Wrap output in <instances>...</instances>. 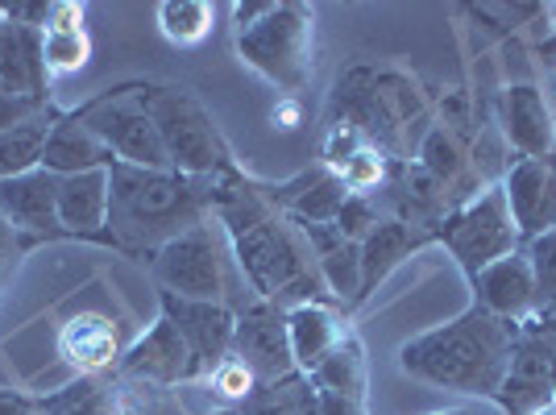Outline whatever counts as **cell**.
<instances>
[{
  "mask_svg": "<svg viewBox=\"0 0 556 415\" xmlns=\"http://www.w3.org/2000/svg\"><path fill=\"white\" fill-rule=\"evenodd\" d=\"M208 204L212 191H204V179L179 171H141L125 162L109 166V225L116 246L163 250L179 232L195 229Z\"/></svg>",
  "mask_w": 556,
  "mask_h": 415,
  "instance_id": "7a4b0ae2",
  "label": "cell"
},
{
  "mask_svg": "<svg viewBox=\"0 0 556 415\" xmlns=\"http://www.w3.org/2000/svg\"><path fill=\"white\" fill-rule=\"evenodd\" d=\"M345 337H349V324L332 303L316 300V303L287 307V341H291V357H295L300 374H312Z\"/></svg>",
  "mask_w": 556,
  "mask_h": 415,
  "instance_id": "e0dca14e",
  "label": "cell"
},
{
  "mask_svg": "<svg viewBox=\"0 0 556 415\" xmlns=\"http://www.w3.org/2000/svg\"><path fill=\"white\" fill-rule=\"evenodd\" d=\"M116 378L121 382H146V387H179V382L195 378V362H191V349L179 337V328L166 316H159L134 345L121 353Z\"/></svg>",
  "mask_w": 556,
  "mask_h": 415,
  "instance_id": "8fae6325",
  "label": "cell"
},
{
  "mask_svg": "<svg viewBox=\"0 0 556 415\" xmlns=\"http://www.w3.org/2000/svg\"><path fill=\"white\" fill-rule=\"evenodd\" d=\"M337 232L345 237V241H366L374 229H378V212H374V204L366 200V196H345V204H341V212H337Z\"/></svg>",
  "mask_w": 556,
  "mask_h": 415,
  "instance_id": "e575fe53",
  "label": "cell"
},
{
  "mask_svg": "<svg viewBox=\"0 0 556 415\" xmlns=\"http://www.w3.org/2000/svg\"><path fill=\"white\" fill-rule=\"evenodd\" d=\"M548 378H553V391H556V328H553V349H548Z\"/></svg>",
  "mask_w": 556,
  "mask_h": 415,
  "instance_id": "7bdbcfd3",
  "label": "cell"
},
{
  "mask_svg": "<svg viewBox=\"0 0 556 415\" xmlns=\"http://www.w3.org/2000/svg\"><path fill=\"white\" fill-rule=\"evenodd\" d=\"M357 150H362V146H357V129H353V125H332V134H328V141H325L328 171H341Z\"/></svg>",
  "mask_w": 556,
  "mask_h": 415,
  "instance_id": "d590c367",
  "label": "cell"
},
{
  "mask_svg": "<svg viewBox=\"0 0 556 415\" xmlns=\"http://www.w3.org/2000/svg\"><path fill=\"white\" fill-rule=\"evenodd\" d=\"M154 275L163 278V291H175L184 300L204 303H229L241 312L245 300L237 295V275L232 257L225 254V237L212 229V221H200L195 229L179 232L154 254Z\"/></svg>",
  "mask_w": 556,
  "mask_h": 415,
  "instance_id": "5b68a950",
  "label": "cell"
},
{
  "mask_svg": "<svg viewBox=\"0 0 556 415\" xmlns=\"http://www.w3.org/2000/svg\"><path fill=\"white\" fill-rule=\"evenodd\" d=\"M104 225H109V166L67 175L59 184V229L75 232V237L113 241V232H104Z\"/></svg>",
  "mask_w": 556,
  "mask_h": 415,
  "instance_id": "ac0fdd59",
  "label": "cell"
},
{
  "mask_svg": "<svg viewBox=\"0 0 556 415\" xmlns=\"http://www.w3.org/2000/svg\"><path fill=\"white\" fill-rule=\"evenodd\" d=\"M38 415H121V391L100 378H79L59 394L34 399Z\"/></svg>",
  "mask_w": 556,
  "mask_h": 415,
  "instance_id": "d4e9b609",
  "label": "cell"
},
{
  "mask_svg": "<svg viewBox=\"0 0 556 415\" xmlns=\"http://www.w3.org/2000/svg\"><path fill=\"white\" fill-rule=\"evenodd\" d=\"M528 262L535 278V312H556V225L528 241Z\"/></svg>",
  "mask_w": 556,
  "mask_h": 415,
  "instance_id": "f546056e",
  "label": "cell"
},
{
  "mask_svg": "<svg viewBox=\"0 0 556 415\" xmlns=\"http://www.w3.org/2000/svg\"><path fill=\"white\" fill-rule=\"evenodd\" d=\"M548 17H553V34H556V4H553V13H548Z\"/></svg>",
  "mask_w": 556,
  "mask_h": 415,
  "instance_id": "c3c4849f",
  "label": "cell"
},
{
  "mask_svg": "<svg viewBox=\"0 0 556 415\" xmlns=\"http://www.w3.org/2000/svg\"><path fill=\"white\" fill-rule=\"evenodd\" d=\"M208 415H245V412H241V407H212Z\"/></svg>",
  "mask_w": 556,
  "mask_h": 415,
  "instance_id": "ee69618b",
  "label": "cell"
},
{
  "mask_svg": "<svg viewBox=\"0 0 556 415\" xmlns=\"http://www.w3.org/2000/svg\"><path fill=\"white\" fill-rule=\"evenodd\" d=\"M494 403L507 415H540L544 407L556 403L553 378L548 374H515V369H507L503 387L494 391Z\"/></svg>",
  "mask_w": 556,
  "mask_h": 415,
  "instance_id": "4316f807",
  "label": "cell"
},
{
  "mask_svg": "<svg viewBox=\"0 0 556 415\" xmlns=\"http://www.w3.org/2000/svg\"><path fill=\"white\" fill-rule=\"evenodd\" d=\"M229 241H232V262L241 266L245 282L254 287V300H278L291 282L312 275L307 241L295 232V225L278 221L275 212L266 221H257L254 229L229 237Z\"/></svg>",
  "mask_w": 556,
  "mask_h": 415,
  "instance_id": "8992f818",
  "label": "cell"
},
{
  "mask_svg": "<svg viewBox=\"0 0 556 415\" xmlns=\"http://www.w3.org/2000/svg\"><path fill=\"white\" fill-rule=\"evenodd\" d=\"M34 113H42V96H0V134L29 121Z\"/></svg>",
  "mask_w": 556,
  "mask_h": 415,
  "instance_id": "8d00e7d4",
  "label": "cell"
},
{
  "mask_svg": "<svg viewBox=\"0 0 556 415\" xmlns=\"http://www.w3.org/2000/svg\"><path fill=\"white\" fill-rule=\"evenodd\" d=\"M212 22H216V9L204 0H163L159 4V25L170 42L179 47H195L208 38Z\"/></svg>",
  "mask_w": 556,
  "mask_h": 415,
  "instance_id": "484cf974",
  "label": "cell"
},
{
  "mask_svg": "<svg viewBox=\"0 0 556 415\" xmlns=\"http://www.w3.org/2000/svg\"><path fill=\"white\" fill-rule=\"evenodd\" d=\"M419 246V232L403 221H378V229L362 241V300L370 295L382 278L391 275L403 257Z\"/></svg>",
  "mask_w": 556,
  "mask_h": 415,
  "instance_id": "ffe728a7",
  "label": "cell"
},
{
  "mask_svg": "<svg viewBox=\"0 0 556 415\" xmlns=\"http://www.w3.org/2000/svg\"><path fill=\"white\" fill-rule=\"evenodd\" d=\"M432 415H473L469 407H453V412H432Z\"/></svg>",
  "mask_w": 556,
  "mask_h": 415,
  "instance_id": "bcb514c9",
  "label": "cell"
},
{
  "mask_svg": "<svg viewBox=\"0 0 556 415\" xmlns=\"http://www.w3.org/2000/svg\"><path fill=\"white\" fill-rule=\"evenodd\" d=\"M320 415H366V407L353 403V399H341V394L320 391Z\"/></svg>",
  "mask_w": 556,
  "mask_h": 415,
  "instance_id": "ab89813d",
  "label": "cell"
},
{
  "mask_svg": "<svg viewBox=\"0 0 556 415\" xmlns=\"http://www.w3.org/2000/svg\"><path fill=\"white\" fill-rule=\"evenodd\" d=\"M50 129H54V116L47 109L22 121V125H13V129H4L0 134V179H17V175L38 171Z\"/></svg>",
  "mask_w": 556,
  "mask_h": 415,
  "instance_id": "603a6c76",
  "label": "cell"
},
{
  "mask_svg": "<svg viewBox=\"0 0 556 415\" xmlns=\"http://www.w3.org/2000/svg\"><path fill=\"white\" fill-rule=\"evenodd\" d=\"M515 332H519L515 320H498L473 303L457 320L412 337L399 349V369L416 382L441 387V391L494 399L510 369Z\"/></svg>",
  "mask_w": 556,
  "mask_h": 415,
  "instance_id": "6da1fadb",
  "label": "cell"
},
{
  "mask_svg": "<svg viewBox=\"0 0 556 415\" xmlns=\"http://www.w3.org/2000/svg\"><path fill=\"white\" fill-rule=\"evenodd\" d=\"M307 378L316 382V391L341 394V399H353V403H366V349L357 341V332L349 328L345 341L332 349Z\"/></svg>",
  "mask_w": 556,
  "mask_h": 415,
  "instance_id": "44dd1931",
  "label": "cell"
},
{
  "mask_svg": "<svg viewBox=\"0 0 556 415\" xmlns=\"http://www.w3.org/2000/svg\"><path fill=\"white\" fill-rule=\"evenodd\" d=\"M163 303V316L191 349V362H195V378H208L212 369L220 366L232 353V328H237V312L229 303H204V300H184L175 291L159 295Z\"/></svg>",
  "mask_w": 556,
  "mask_h": 415,
  "instance_id": "30bf717a",
  "label": "cell"
},
{
  "mask_svg": "<svg viewBox=\"0 0 556 415\" xmlns=\"http://www.w3.org/2000/svg\"><path fill=\"white\" fill-rule=\"evenodd\" d=\"M47 29H84V4H75V0H59V4H50Z\"/></svg>",
  "mask_w": 556,
  "mask_h": 415,
  "instance_id": "74e56055",
  "label": "cell"
},
{
  "mask_svg": "<svg viewBox=\"0 0 556 415\" xmlns=\"http://www.w3.org/2000/svg\"><path fill=\"white\" fill-rule=\"evenodd\" d=\"M270 116H275V125H282V129H295V121H300V104H295V100H282Z\"/></svg>",
  "mask_w": 556,
  "mask_h": 415,
  "instance_id": "b9f144b4",
  "label": "cell"
},
{
  "mask_svg": "<svg viewBox=\"0 0 556 415\" xmlns=\"http://www.w3.org/2000/svg\"><path fill=\"white\" fill-rule=\"evenodd\" d=\"M92 59V42L84 29H42V63L47 75H71Z\"/></svg>",
  "mask_w": 556,
  "mask_h": 415,
  "instance_id": "f1b7e54d",
  "label": "cell"
},
{
  "mask_svg": "<svg viewBox=\"0 0 556 415\" xmlns=\"http://www.w3.org/2000/svg\"><path fill=\"white\" fill-rule=\"evenodd\" d=\"M17 254H22V246H17V229L0 216V282H4V275L13 271V262H17Z\"/></svg>",
  "mask_w": 556,
  "mask_h": 415,
  "instance_id": "f35d334b",
  "label": "cell"
},
{
  "mask_svg": "<svg viewBox=\"0 0 556 415\" xmlns=\"http://www.w3.org/2000/svg\"><path fill=\"white\" fill-rule=\"evenodd\" d=\"M503 191L523 246L556 225V159H515L503 175Z\"/></svg>",
  "mask_w": 556,
  "mask_h": 415,
  "instance_id": "7c38bea8",
  "label": "cell"
},
{
  "mask_svg": "<svg viewBox=\"0 0 556 415\" xmlns=\"http://www.w3.org/2000/svg\"><path fill=\"white\" fill-rule=\"evenodd\" d=\"M473 303L498 316V320H528L535 316V278H532V262L523 250L498 257L494 266H486L482 275L473 278Z\"/></svg>",
  "mask_w": 556,
  "mask_h": 415,
  "instance_id": "4fadbf2b",
  "label": "cell"
},
{
  "mask_svg": "<svg viewBox=\"0 0 556 415\" xmlns=\"http://www.w3.org/2000/svg\"><path fill=\"white\" fill-rule=\"evenodd\" d=\"M245 415H320V391L307 374H287L275 382H257V391L241 403Z\"/></svg>",
  "mask_w": 556,
  "mask_h": 415,
  "instance_id": "7402d4cb",
  "label": "cell"
},
{
  "mask_svg": "<svg viewBox=\"0 0 556 415\" xmlns=\"http://www.w3.org/2000/svg\"><path fill=\"white\" fill-rule=\"evenodd\" d=\"M232 357H241L257 374V382H275L295 374L291 341H287V312L270 300H250L237 312L232 328Z\"/></svg>",
  "mask_w": 556,
  "mask_h": 415,
  "instance_id": "9c48e42d",
  "label": "cell"
},
{
  "mask_svg": "<svg viewBox=\"0 0 556 415\" xmlns=\"http://www.w3.org/2000/svg\"><path fill=\"white\" fill-rule=\"evenodd\" d=\"M113 162H116L113 150L79 121V113L54 121V129H50V138H47V150H42V171L67 179V175L100 171V166H113Z\"/></svg>",
  "mask_w": 556,
  "mask_h": 415,
  "instance_id": "d6986e66",
  "label": "cell"
},
{
  "mask_svg": "<svg viewBox=\"0 0 556 415\" xmlns=\"http://www.w3.org/2000/svg\"><path fill=\"white\" fill-rule=\"evenodd\" d=\"M59 175L50 171H29L17 179H0V216L13 229L29 232H63L59 229Z\"/></svg>",
  "mask_w": 556,
  "mask_h": 415,
  "instance_id": "2e32d148",
  "label": "cell"
},
{
  "mask_svg": "<svg viewBox=\"0 0 556 415\" xmlns=\"http://www.w3.org/2000/svg\"><path fill=\"white\" fill-rule=\"evenodd\" d=\"M121 415H191L170 387H146V382H116Z\"/></svg>",
  "mask_w": 556,
  "mask_h": 415,
  "instance_id": "4dcf8cb0",
  "label": "cell"
},
{
  "mask_svg": "<svg viewBox=\"0 0 556 415\" xmlns=\"http://www.w3.org/2000/svg\"><path fill=\"white\" fill-rule=\"evenodd\" d=\"M320 262V278H325L328 295L341 303L362 300V246L357 241H341L337 250H328Z\"/></svg>",
  "mask_w": 556,
  "mask_h": 415,
  "instance_id": "83f0119b",
  "label": "cell"
},
{
  "mask_svg": "<svg viewBox=\"0 0 556 415\" xmlns=\"http://www.w3.org/2000/svg\"><path fill=\"white\" fill-rule=\"evenodd\" d=\"M503 129L523 159H556V125L548 96L535 84H515L503 96Z\"/></svg>",
  "mask_w": 556,
  "mask_h": 415,
  "instance_id": "5bb4252c",
  "label": "cell"
},
{
  "mask_svg": "<svg viewBox=\"0 0 556 415\" xmlns=\"http://www.w3.org/2000/svg\"><path fill=\"white\" fill-rule=\"evenodd\" d=\"M237 54L245 67L287 92H300L312 75V9L307 4H266L237 34Z\"/></svg>",
  "mask_w": 556,
  "mask_h": 415,
  "instance_id": "277c9868",
  "label": "cell"
},
{
  "mask_svg": "<svg viewBox=\"0 0 556 415\" xmlns=\"http://www.w3.org/2000/svg\"><path fill=\"white\" fill-rule=\"evenodd\" d=\"M208 391L216 394V399H225V407H241L250 394L257 391V374L241 357H225L220 366L208 374Z\"/></svg>",
  "mask_w": 556,
  "mask_h": 415,
  "instance_id": "1f68e13d",
  "label": "cell"
},
{
  "mask_svg": "<svg viewBox=\"0 0 556 415\" xmlns=\"http://www.w3.org/2000/svg\"><path fill=\"white\" fill-rule=\"evenodd\" d=\"M287 208L295 212L300 225H332L337 212L345 204V184L337 171H316V175H303L300 184L287 187Z\"/></svg>",
  "mask_w": 556,
  "mask_h": 415,
  "instance_id": "cb8c5ba5",
  "label": "cell"
},
{
  "mask_svg": "<svg viewBox=\"0 0 556 415\" xmlns=\"http://www.w3.org/2000/svg\"><path fill=\"white\" fill-rule=\"evenodd\" d=\"M79 121L92 129L96 138L113 150L116 162L125 166H141V171H170V159H166V146L154 129L150 113L141 109L138 92L125 96H104L88 104Z\"/></svg>",
  "mask_w": 556,
  "mask_h": 415,
  "instance_id": "ba28073f",
  "label": "cell"
},
{
  "mask_svg": "<svg viewBox=\"0 0 556 415\" xmlns=\"http://www.w3.org/2000/svg\"><path fill=\"white\" fill-rule=\"evenodd\" d=\"M59 353L79 378H100L109 366L121 362V332L100 312H79L59 328Z\"/></svg>",
  "mask_w": 556,
  "mask_h": 415,
  "instance_id": "9a60e30c",
  "label": "cell"
},
{
  "mask_svg": "<svg viewBox=\"0 0 556 415\" xmlns=\"http://www.w3.org/2000/svg\"><path fill=\"white\" fill-rule=\"evenodd\" d=\"M548 109H553V125H556V71H553V92H548Z\"/></svg>",
  "mask_w": 556,
  "mask_h": 415,
  "instance_id": "f6af8a7d",
  "label": "cell"
},
{
  "mask_svg": "<svg viewBox=\"0 0 556 415\" xmlns=\"http://www.w3.org/2000/svg\"><path fill=\"white\" fill-rule=\"evenodd\" d=\"M424 171L432 175V179H444V184H453L457 175L465 171V154H462V141L453 138L448 129H432L428 141H424Z\"/></svg>",
  "mask_w": 556,
  "mask_h": 415,
  "instance_id": "d6a6232c",
  "label": "cell"
},
{
  "mask_svg": "<svg viewBox=\"0 0 556 415\" xmlns=\"http://www.w3.org/2000/svg\"><path fill=\"white\" fill-rule=\"evenodd\" d=\"M138 100L163 138L170 171L191 175V179H212V175L232 171L229 150L195 96L179 92V88H146L138 92Z\"/></svg>",
  "mask_w": 556,
  "mask_h": 415,
  "instance_id": "3957f363",
  "label": "cell"
},
{
  "mask_svg": "<svg viewBox=\"0 0 556 415\" xmlns=\"http://www.w3.org/2000/svg\"><path fill=\"white\" fill-rule=\"evenodd\" d=\"M441 241L453 250V257L462 262V271L469 275V282L482 275L486 266H494L498 257L515 254L523 241H519L515 221H510L503 184L486 187L478 200H469L462 212H453L448 225L441 229Z\"/></svg>",
  "mask_w": 556,
  "mask_h": 415,
  "instance_id": "52a82bcc",
  "label": "cell"
},
{
  "mask_svg": "<svg viewBox=\"0 0 556 415\" xmlns=\"http://www.w3.org/2000/svg\"><path fill=\"white\" fill-rule=\"evenodd\" d=\"M0 96H9V92H4V84H0Z\"/></svg>",
  "mask_w": 556,
  "mask_h": 415,
  "instance_id": "681fc988",
  "label": "cell"
},
{
  "mask_svg": "<svg viewBox=\"0 0 556 415\" xmlns=\"http://www.w3.org/2000/svg\"><path fill=\"white\" fill-rule=\"evenodd\" d=\"M0 415H38L34 399H25L17 391H0Z\"/></svg>",
  "mask_w": 556,
  "mask_h": 415,
  "instance_id": "60d3db41",
  "label": "cell"
},
{
  "mask_svg": "<svg viewBox=\"0 0 556 415\" xmlns=\"http://www.w3.org/2000/svg\"><path fill=\"white\" fill-rule=\"evenodd\" d=\"M341 175V184H345L349 196H366V191H374V187L382 184V175H387V162H382V154L378 150H370V146H362L353 159L337 171Z\"/></svg>",
  "mask_w": 556,
  "mask_h": 415,
  "instance_id": "836d02e7",
  "label": "cell"
},
{
  "mask_svg": "<svg viewBox=\"0 0 556 415\" xmlns=\"http://www.w3.org/2000/svg\"><path fill=\"white\" fill-rule=\"evenodd\" d=\"M4 29H9V22H4V13H0V47H4Z\"/></svg>",
  "mask_w": 556,
  "mask_h": 415,
  "instance_id": "7dc6e473",
  "label": "cell"
}]
</instances>
